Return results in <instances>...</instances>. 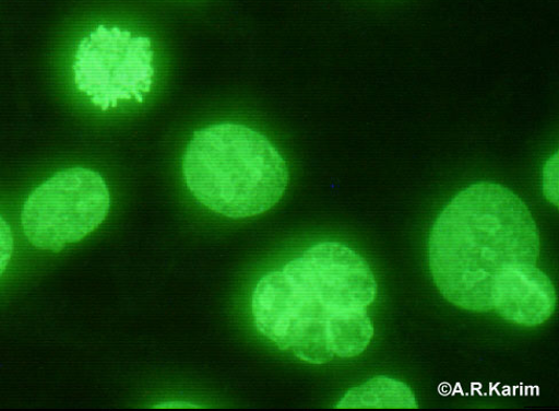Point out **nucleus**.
<instances>
[{
  "mask_svg": "<svg viewBox=\"0 0 559 411\" xmlns=\"http://www.w3.org/2000/svg\"><path fill=\"white\" fill-rule=\"evenodd\" d=\"M433 281L451 304L473 312L492 310L500 272L535 265L540 235L514 192L491 181L476 183L456 195L437 219L430 236Z\"/></svg>",
  "mask_w": 559,
  "mask_h": 411,
  "instance_id": "f257e3e1",
  "label": "nucleus"
},
{
  "mask_svg": "<svg viewBox=\"0 0 559 411\" xmlns=\"http://www.w3.org/2000/svg\"><path fill=\"white\" fill-rule=\"evenodd\" d=\"M182 175L207 210L235 220L273 209L289 183L286 160L267 137L236 124L194 132L183 154Z\"/></svg>",
  "mask_w": 559,
  "mask_h": 411,
  "instance_id": "f03ea898",
  "label": "nucleus"
},
{
  "mask_svg": "<svg viewBox=\"0 0 559 411\" xmlns=\"http://www.w3.org/2000/svg\"><path fill=\"white\" fill-rule=\"evenodd\" d=\"M110 210L104 177L76 167L43 183L23 206L21 223L29 243L59 253L98 230Z\"/></svg>",
  "mask_w": 559,
  "mask_h": 411,
  "instance_id": "7ed1b4c3",
  "label": "nucleus"
},
{
  "mask_svg": "<svg viewBox=\"0 0 559 411\" xmlns=\"http://www.w3.org/2000/svg\"><path fill=\"white\" fill-rule=\"evenodd\" d=\"M153 59L148 37L99 26L79 44L73 66L75 83L103 110L122 101L143 103L153 84Z\"/></svg>",
  "mask_w": 559,
  "mask_h": 411,
  "instance_id": "20e7f679",
  "label": "nucleus"
},
{
  "mask_svg": "<svg viewBox=\"0 0 559 411\" xmlns=\"http://www.w3.org/2000/svg\"><path fill=\"white\" fill-rule=\"evenodd\" d=\"M332 313L369 307L378 282L368 263L353 248L336 242L319 243L285 265Z\"/></svg>",
  "mask_w": 559,
  "mask_h": 411,
  "instance_id": "39448f33",
  "label": "nucleus"
},
{
  "mask_svg": "<svg viewBox=\"0 0 559 411\" xmlns=\"http://www.w3.org/2000/svg\"><path fill=\"white\" fill-rule=\"evenodd\" d=\"M556 291L550 279L535 265H514L497 278L492 306L507 321L524 327L540 326L556 308Z\"/></svg>",
  "mask_w": 559,
  "mask_h": 411,
  "instance_id": "423d86ee",
  "label": "nucleus"
},
{
  "mask_svg": "<svg viewBox=\"0 0 559 411\" xmlns=\"http://www.w3.org/2000/svg\"><path fill=\"white\" fill-rule=\"evenodd\" d=\"M417 401L411 387L403 381L379 376L352 388L338 402L342 409H415Z\"/></svg>",
  "mask_w": 559,
  "mask_h": 411,
  "instance_id": "0eeeda50",
  "label": "nucleus"
},
{
  "mask_svg": "<svg viewBox=\"0 0 559 411\" xmlns=\"http://www.w3.org/2000/svg\"><path fill=\"white\" fill-rule=\"evenodd\" d=\"M329 334L334 356L352 359L366 351L374 337V327L365 308L347 309L333 315Z\"/></svg>",
  "mask_w": 559,
  "mask_h": 411,
  "instance_id": "6e6552de",
  "label": "nucleus"
},
{
  "mask_svg": "<svg viewBox=\"0 0 559 411\" xmlns=\"http://www.w3.org/2000/svg\"><path fill=\"white\" fill-rule=\"evenodd\" d=\"M544 195L548 201L558 206V154L556 153L544 169L543 176Z\"/></svg>",
  "mask_w": 559,
  "mask_h": 411,
  "instance_id": "1a4fd4ad",
  "label": "nucleus"
},
{
  "mask_svg": "<svg viewBox=\"0 0 559 411\" xmlns=\"http://www.w3.org/2000/svg\"><path fill=\"white\" fill-rule=\"evenodd\" d=\"M13 235L11 226L0 216V277L7 270L13 254Z\"/></svg>",
  "mask_w": 559,
  "mask_h": 411,
  "instance_id": "9d476101",
  "label": "nucleus"
},
{
  "mask_svg": "<svg viewBox=\"0 0 559 411\" xmlns=\"http://www.w3.org/2000/svg\"><path fill=\"white\" fill-rule=\"evenodd\" d=\"M154 408H201V406L185 401H167L157 403Z\"/></svg>",
  "mask_w": 559,
  "mask_h": 411,
  "instance_id": "9b49d317",
  "label": "nucleus"
}]
</instances>
